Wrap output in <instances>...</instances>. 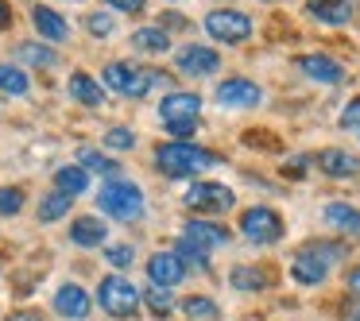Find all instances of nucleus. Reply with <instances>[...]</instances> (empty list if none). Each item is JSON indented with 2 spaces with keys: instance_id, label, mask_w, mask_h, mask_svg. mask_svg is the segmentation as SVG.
<instances>
[{
  "instance_id": "dca6fc26",
  "label": "nucleus",
  "mask_w": 360,
  "mask_h": 321,
  "mask_svg": "<svg viewBox=\"0 0 360 321\" xmlns=\"http://www.w3.org/2000/svg\"><path fill=\"white\" fill-rule=\"evenodd\" d=\"M306 12H310L314 20H321V24H329V27H341L352 20L349 0H306Z\"/></svg>"
},
{
  "instance_id": "1a4fd4ad",
  "label": "nucleus",
  "mask_w": 360,
  "mask_h": 321,
  "mask_svg": "<svg viewBox=\"0 0 360 321\" xmlns=\"http://www.w3.org/2000/svg\"><path fill=\"white\" fill-rule=\"evenodd\" d=\"M205 32L217 43H233L236 47V43H244L252 35V20L236 8H213L210 16H205Z\"/></svg>"
},
{
  "instance_id": "6ab92c4d",
  "label": "nucleus",
  "mask_w": 360,
  "mask_h": 321,
  "mask_svg": "<svg viewBox=\"0 0 360 321\" xmlns=\"http://www.w3.org/2000/svg\"><path fill=\"white\" fill-rule=\"evenodd\" d=\"M326 225H333L337 232L349 236V240H360V209H352V205H345V202L326 205Z\"/></svg>"
},
{
  "instance_id": "393cba45",
  "label": "nucleus",
  "mask_w": 360,
  "mask_h": 321,
  "mask_svg": "<svg viewBox=\"0 0 360 321\" xmlns=\"http://www.w3.org/2000/svg\"><path fill=\"white\" fill-rule=\"evenodd\" d=\"M182 313H186L190 321H217L221 317V306L213 302V298L194 294V298H186V302H182Z\"/></svg>"
},
{
  "instance_id": "a878e982",
  "label": "nucleus",
  "mask_w": 360,
  "mask_h": 321,
  "mask_svg": "<svg viewBox=\"0 0 360 321\" xmlns=\"http://www.w3.org/2000/svg\"><path fill=\"white\" fill-rule=\"evenodd\" d=\"M70 202H74V197L70 194H58V190H55V194H47L39 202V221H43V225H51V221L66 217V213H70Z\"/></svg>"
},
{
  "instance_id": "7c9ffc66",
  "label": "nucleus",
  "mask_w": 360,
  "mask_h": 321,
  "mask_svg": "<svg viewBox=\"0 0 360 321\" xmlns=\"http://www.w3.org/2000/svg\"><path fill=\"white\" fill-rule=\"evenodd\" d=\"M82 171L86 174H112L117 163L109 155H101V151H82Z\"/></svg>"
},
{
  "instance_id": "c9c22d12",
  "label": "nucleus",
  "mask_w": 360,
  "mask_h": 321,
  "mask_svg": "<svg viewBox=\"0 0 360 321\" xmlns=\"http://www.w3.org/2000/svg\"><path fill=\"white\" fill-rule=\"evenodd\" d=\"M143 4H148V0H109V8H117V12H128V16H136V12H143Z\"/></svg>"
},
{
  "instance_id": "c756f323",
  "label": "nucleus",
  "mask_w": 360,
  "mask_h": 321,
  "mask_svg": "<svg viewBox=\"0 0 360 321\" xmlns=\"http://www.w3.org/2000/svg\"><path fill=\"white\" fill-rule=\"evenodd\" d=\"M24 209V190L20 186H0V217H16Z\"/></svg>"
},
{
  "instance_id": "20e7f679",
  "label": "nucleus",
  "mask_w": 360,
  "mask_h": 321,
  "mask_svg": "<svg viewBox=\"0 0 360 321\" xmlns=\"http://www.w3.org/2000/svg\"><path fill=\"white\" fill-rule=\"evenodd\" d=\"M105 86L120 97H148L155 86H163V74L143 70L136 63H109L105 66Z\"/></svg>"
},
{
  "instance_id": "6e6552de",
  "label": "nucleus",
  "mask_w": 360,
  "mask_h": 321,
  "mask_svg": "<svg viewBox=\"0 0 360 321\" xmlns=\"http://www.w3.org/2000/svg\"><path fill=\"white\" fill-rule=\"evenodd\" d=\"M240 232L252 244H275L283 236V217L275 209H267V205H252L240 217Z\"/></svg>"
},
{
  "instance_id": "aec40b11",
  "label": "nucleus",
  "mask_w": 360,
  "mask_h": 321,
  "mask_svg": "<svg viewBox=\"0 0 360 321\" xmlns=\"http://www.w3.org/2000/svg\"><path fill=\"white\" fill-rule=\"evenodd\" d=\"M105 236H109V228H105L101 217H78L70 228V240L78 248H97V244H105Z\"/></svg>"
},
{
  "instance_id": "cd10ccee",
  "label": "nucleus",
  "mask_w": 360,
  "mask_h": 321,
  "mask_svg": "<svg viewBox=\"0 0 360 321\" xmlns=\"http://www.w3.org/2000/svg\"><path fill=\"white\" fill-rule=\"evenodd\" d=\"M143 302H148L151 317H167V313L174 310V294H171V287H151L148 294H143Z\"/></svg>"
},
{
  "instance_id": "72a5a7b5",
  "label": "nucleus",
  "mask_w": 360,
  "mask_h": 321,
  "mask_svg": "<svg viewBox=\"0 0 360 321\" xmlns=\"http://www.w3.org/2000/svg\"><path fill=\"white\" fill-rule=\"evenodd\" d=\"M86 27L94 35H109L112 32V12H94V16L86 20Z\"/></svg>"
},
{
  "instance_id": "c85d7f7f",
  "label": "nucleus",
  "mask_w": 360,
  "mask_h": 321,
  "mask_svg": "<svg viewBox=\"0 0 360 321\" xmlns=\"http://www.w3.org/2000/svg\"><path fill=\"white\" fill-rule=\"evenodd\" d=\"M16 58L20 63H27V66H55L58 63V55L51 47H39V43H24V47L16 51Z\"/></svg>"
},
{
  "instance_id": "e433bc0d",
  "label": "nucleus",
  "mask_w": 360,
  "mask_h": 321,
  "mask_svg": "<svg viewBox=\"0 0 360 321\" xmlns=\"http://www.w3.org/2000/svg\"><path fill=\"white\" fill-rule=\"evenodd\" d=\"M341 321H360V298H349L341 306Z\"/></svg>"
},
{
  "instance_id": "ea45409f",
  "label": "nucleus",
  "mask_w": 360,
  "mask_h": 321,
  "mask_svg": "<svg viewBox=\"0 0 360 321\" xmlns=\"http://www.w3.org/2000/svg\"><path fill=\"white\" fill-rule=\"evenodd\" d=\"M8 321H39V313H32V310H27V313H12Z\"/></svg>"
},
{
  "instance_id": "39448f33",
  "label": "nucleus",
  "mask_w": 360,
  "mask_h": 321,
  "mask_svg": "<svg viewBox=\"0 0 360 321\" xmlns=\"http://www.w3.org/2000/svg\"><path fill=\"white\" fill-rule=\"evenodd\" d=\"M198 112H202V97H198V93H167L163 105H159V117H163L167 132L179 136V140L194 136Z\"/></svg>"
},
{
  "instance_id": "423d86ee",
  "label": "nucleus",
  "mask_w": 360,
  "mask_h": 321,
  "mask_svg": "<svg viewBox=\"0 0 360 321\" xmlns=\"http://www.w3.org/2000/svg\"><path fill=\"white\" fill-rule=\"evenodd\" d=\"M97 302H101V310L109 313V317L128 321V317L140 313V290L128 279H120V275H109V279H101V287H97Z\"/></svg>"
},
{
  "instance_id": "4be33fe9",
  "label": "nucleus",
  "mask_w": 360,
  "mask_h": 321,
  "mask_svg": "<svg viewBox=\"0 0 360 321\" xmlns=\"http://www.w3.org/2000/svg\"><path fill=\"white\" fill-rule=\"evenodd\" d=\"M70 97L82 105H89V109H101L105 105V86L101 81H94L89 74H74L70 78Z\"/></svg>"
},
{
  "instance_id": "58836bf2",
  "label": "nucleus",
  "mask_w": 360,
  "mask_h": 321,
  "mask_svg": "<svg viewBox=\"0 0 360 321\" xmlns=\"http://www.w3.org/2000/svg\"><path fill=\"white\" fill-rule=\"evenodd\" d=\"M12 24V8H8V0H0V32Z\"/></svg>"
},
{
  "instance_id": "a211bd4d",
  "label": "nucleus",
  "mask_w": 360,
  "mask_h": 321,
  "mask_svg": "<svg viewBox=\"0 0 360 321\" xmlns=\"http://www.w3.org/2000/svg\"><path fill=\"white\" fill-rule=\"evenodd\" d=\"M318 166H321V174H329V178H352V174H360V159L349 155V151H337V148L321 151Z\"/></svg>"
},
{
  "instance_id": "ddd939ff",
  "label": "nucleus",
  "mask_w": 360,
  "mask_h": 321,
  "mask_svg": "<svg viewBox=\"0 0 360 321\" xmlns=\"http://www.w3.org/2000/svg\"><path fill=\"white\" fill-rule=\"evenodd\" d=\"M55 310L70 321H82L94 310V298H89V290H82L78 282H63V287L55 290Z\"/></svg>"
},
{
  "instance_id": "f3484780",
  "label": "nucleus",
  "mask_w": 360,
  "mask_h": 321,
  "mask_svg": "<svg viewBox=\"0 0 360 321\" xmlns=\"http://www.w3.org/2000/svg\"><path fill=\"white\" fill-rule=\"evenodd\" d=\"M32 20H35V27H39L43 39H51V43H66V39H70V24H66L58 12H51L47 4H35Z\"/></svg>"
},
{
  "instance_id": "bb28decb",
  "label": "nucleus",
  "mask_w": 360,
  "mask_h": 321,
  "mask_svg": "<svg viewBox=\"0 0 360 321\" xmlns=\"http://www.w3.org/2000/svg\"><path fill=\"white\" fill-rule=\"evenodd\" d=\"M27 74L20 70V66H0V93H8V97H24L27 93Z\"/></svg>"
},
{
  "instance_id": "9d476101",
  "label": "nucleus",
  "mask_w": 360,
  "mask_h": 321,
  "mask_svg": "<svg viewBox=\"0 0 360 321\" xmlns=\"http://www.w3.org/2000/svg\"><path fill=\"white\" fill-rule=\"evenodd\" d=\"M174 66H179V74H186V78H213V74L221 70V55L213 47L190 43V47H182L179 55H174Z\"/></svg>"
},
{
  "instance_id": "7ed1b4c3",
  "label": "nucleus",
  "mask_w": 360,
  "mask_h": 321,
  "mask_svg": "<svg viewBox=\"0 0 360 321\" xmlns=\"http://www.w3.org/2000/svg\"><path fill=\"white\" fill-rule=\"evenodd\" d=\"M97 205H101L105 217L112 221H140L143 217V190L136 186V182H124V178H112L101 186V194H97Z\"/></svg>"
},
{
  "instance_id": "0eeeda50",
  "label": "nucleus",
  "mask_w": 360,
  "mask_h": 321,
  "mask_svg": "<svg viewBox=\"0 0 360 321\" xmlns=\"http://www.w3.org/2000/svg\"><path fill=\"white\" fill-rule=\"evenodd\" d=\"M186 209H194V213H229L236 205V197H233V190L229 186H221V182H194V186L186 190Z\"/></svg>"
},
{
  "instance_id": "412c9836",
  "label": "nucleus",
  "mask_w": 360,
  "mask_h": 321,
  "mask_svg": "<svg viewBox=\"0 0 360 321\" xmlns=\"http://www.w3.org/2000/svg\"><path fill=\"white\" fill-rule=\"evenodd\" d=\"M229 282H233V290H244V294H259V290L271 287V275H267L264 267H233Z\"/></svg>"
},
{
  "instance_id": "f704fd0d",
  "label": "nucleus",
  "mask_w": 360,
  "mask_h": 321,
  "mask_svg": "<svg viewBox=\"0 0 360 321\" xmlns=\"http://www.w3.org/2000/svg\"><path fill=\"white\" fill-rule=\"evenodd\" d=\"M341 124H345V128H356V132H360V97H356V101H349V105H345Z\"/></svg>"
},
{
  "instance_id": "473e14b6",
  "label": "nucleus",
  "mask_w": 360,
  "mask_h": 321,
  "mask_svg": "<svg viewBox=\"0 0 360 321\" xmlns=\"http://www.w3.org/2000/svg\"><path fill=\"white\" fill-rule=\"evenodd\" d=\"M105 143H109L112 151H132V148H136V136L128 132V128H109V136H105Z\"/></svg>"
},
{
  "instance_id": "b1692460",
  "label": "nucleus",
  "mask_w": 360,
  "mask_h": 321,
  "mask_svg": "<svg viewBox=\"0 0 360 321\" xmlns=\"http://www.w3.org/2000/svg\"><path fill=\"white\" fill-rule=\"evenodd\" d=\"M132 43L140 51H151V55H163V51H171V39H167L163 27H140V32H132Z\"/></svg>"
},
{
  "instance_id": "2eb2a0df",
  "label": "nucleus",
  "mask_w": 360,
  "mask_h": 321,
  "mask_svg": "<svg viewBox=\"0 0 360 321\" xmlns=\"http://www.w3.org/2000/svg\"><path fill=\"white\" fill-rule=\"evenodd\" d=\"M298 70H302L306 78L321 81V86H337V81H345L341 63H333L329 55H302L298 58Z\"/></svg>"
},
{
  "instance_id": "2f4dec72",
  "label": "nucleus",
  "mask_w": 360,
  "mask_h": 321,
  "mask_svg": "<svg viewBox=\"0 0 360 321\" xmlns=\"http://www.w3.org/2000/svg\"><path fill=\"white\" fill-rule=\"evenodd\" d=\"M132 256H136V248H132V244H112V248L105 251V259H109V267H117V271H124V267H132Z\"/></svg>"
},
{
  "instance_id": "9b49d317",
  "label": "nucleus",
  "mask_w": 360,
  "mask_h": 321,
  "mask_svg": "<svg viewBox=\"0 0 360 321\" xmlns=\"http://www.w3.org/2000/svg\"><path fill=\"white\" fill-rule=\"evenodd\" d=\"M179 244L198 248V251H205V256H210L213 248H225V244H229V228H221L217 221H186V225H182Z\"/></svg>"
},
{
  "instance_id": "4c0bfd02",
  "label": "nucleus",
  "mask_w": 360,
  "mask_h": 321,
  "mask_svg": "<svg viewBox=\"0 0 360 321\" xmlns=\"http://www.w3.org/2000/svg\"><path fill=\"white\" fill-rule=\"evenodd\" d=\"M349 290H352V298H360V267L349 271Z\"/></svg>"
},
{
  "instance_id": "f8f14e48",
  "label": "nucleus",
  "mask_w": 360,
  "mask_h": 321,
  "mask_svg": "<svg viewBox=\"0 0 360 321\" xmlns=\"http://www.w3.org/2000/svg\"><path fill=\"white\" fill-rule=\"evenodd\" d=\"M217 101L225 105V109H256V105L264 101V89L248 78H229L217 86Z\"/></svg>"
},
{
  "instance_id": "5701e85b",
  "label": "nucleus",
  "mask_w": 360,
  "mask_h": 321,
  "mask_svg": "<svg viewBox=\"0 0 360 321\" xmlns=\"http://www.w3.org/2000/svg\"><path fill=\"white\" fill-rule=\"evenodd\" d=\"M55 186H58V194L78 197L82 190L89 186V174L82 171V166H58V171H55Z\"/></svg>"
},
{
  "instance_id": "4468645a",
  "label": "nucleus",
  "mask_w": 360,
  "mask_h": 321,
  "mask_svg": "<svg viewBox=\"0 0 360 321\" xmlns=\"http://www.w3.org/2000/svg\"><path fill=\"white\" fill-rule=\"evenodd\" d=\"M148 279L155 282V287H179V282L186 279V263H182L174 251H155V256L148 259Z\"/></svg>"
},
{
  "instance_id": "f257e3e1",
  "label": "nucleus",
  "mask_w": 360,
  "mask_h": 321,
  "mask_svg": "<svg viewBox=\"0 0 360 321\" xmlns=\"http://www.w3.org/2000/svg\"><path fill=\"white\" fill-rule=\"evenodd\" d=\"M155 163H159V171H163L167 178H194V174H202L205 166L217 163V155L205 151V148H198V143H190V140H171V143H163V148L155 151Z\"/></svg>"
},
{
  "instance_id": "f03ea898",
  "label": "nucleus",
  "mask_w": 360,
  "mask_h": 321,
  "mask_svg": "<svg viewBox=\"0 0 360 321\" xmlns=\"http://www.w3.org/2000/svg\"><path fill=\"white\" fill-rule=\"evenodd\" d=\"M337 259H345V248H341V244L310 240L306 248H298L295 263H290V275H295L298 287H318V282H326L329 267H333Z\"/></svg>"
}]
</instances>
